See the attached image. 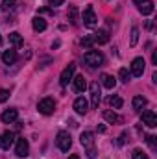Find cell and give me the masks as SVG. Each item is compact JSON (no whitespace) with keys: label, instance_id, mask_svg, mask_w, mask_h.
Listing matches in <instances>:
<instances>
[{"label":"cell","instance_id":"obj_11","mask_svg":"<svg viewBox=\"0 0 157 159\" xmlns=\"http://www.w3.org/2000/svg\"><path fill=\"white\" fill-rule=\"evenodd\" d=\"M142 122H144L148 128H155V126H157V115L154 113V111L146 109V111L142 113Z\"/></svg>","mask_w":157,"mask_h":159},{"label":"cell","instance_id":"obj_15","mask_svg":"<svg viewBox=\"0 0 157 159\" xmlns=\"http://www.w3.org/2000/svg\"><path fill=\"white\" fill-rule=\"evenodd\" d=\"M92 39L98 44H105L109 41V34H107V30H98L96 34H92Z\"/></svg>","mask_w":157,"mask_h":159},{"label":"cell","instance_id":"obj_33","mask_svg":"<svg viewBox=\"0 0 157 159\" xmlns=\"http://www.w3.org/2000/svg\"><path fill=\"white\" fill-rule=\"evenodd\" d=\"M87 157H89V159H94V157H96V152H94L92 148H89V152H87Z\"/></svg>","mask_w":157,"mask_h":159},{"label":"cell","instance_id":"obj_17","mask_svg":"<svg viewBox=\"0 0 157 159\" xmlns=\"http://www.w3.org/2000/svg\"><path fill=\"white\" fill-rule=\"evenodd\" d=\"M32 26H34L35 32H44V30H46V20H44L43 17H34Z\"/></svg>","mask_w":157,"mask_h":159},{"label":"cell","instance_id":"obj_30","mask_svg":"<svg viewBox=\"0 0 157 159\" xmlns=\"http://www.w3.org/2000/svg\"><path fill=\"white\" fill-rule=\"evenodd\" d=\"M9 98V91L7 89H0V104H4Z\"/></svg>","mask_w":157,"mask_h":159},{"label":"cell","instance_id":"obj_28","mask_svg":"<svg viewBox=\"0 0 157 159\" xmlns=\"http://www.w3.org/2000/svg\"><path fill=\"white\" fill-rule=\"evenodd\" d=\"M13 6H15V0H2V9L9 11V9H11Z\"/></svg>","mask_w":157,"mask_h":159},{"label":"cell","instance_id":"obj_7","mask_svg":"<svg viewBox=\"0 0 157 159\" xmlns=\"http://www.w3.org/2000/svg\"><path fill=\"white\" fill-rule=\"evenodd\" d=\"M137 9L142 13V15H152L154 13V2L152 0H133Z\"/></svg>","mask_w":157,"mask_h":159},{"label":"cell","instance_id":"obj_5","mask_svg":"<svg viewBox=\"0 0 157 159\" xmlns=\"http://www.w3.org/2000/svg\"><path fill=\"white\" fill-rule=\"evenodd\" d=\"M37 109H39V113H43V115H52L54 109H56L54 98H43L39 102V106H37Z\"/></svg>","mask_w":157,"mask_h":159},{"label":"cell","instance_id":"obj_14","mask_svg":"<svg viewBox=\"0 0 157 159\" xmlns=\"http://www.w3.org/2000/svg\"><path fill=\"white\" fill-rule=\"evenodd\" d=\"M13 139H15V135H13L11 131H6V133H2V135H0V148L7 150V148L13 144Z\"/></svg>","mask_w":157,"mask_h":159},{"label":"cell","instance_id":"obj_3","mask_svg":"<svg viewBox=\"0 0 157 159\" xmlns=\"http://www.w3.org/2000/svg\"><path fill=\"white\" fill-rule=\"evenodd\" d=\"M81 19H83V24H85V26H89V28H94V26H96V22H98V19H96V15H94L92 6H87V7H85V11H83Z\"/></svg>","mask_w":157,"mask_h":159},{"label":"cell","instance_id":"obj_6","mask_svg":"<svg viewBox=\"0 0 157 159\" xmlns=\"http://www.w3.org/2000/svg\"><path fill=\"white\" fill-rule=\"evenodd\" d=\"M144 59L142 57H135L133 61H131V76H135V78H141L142 74H144Z\"/></svg>","mask_w":157,"mask_h":159},{"label":"cell","instance_id":"obj_2","mask_svg":"<svg viewBox=\"0 0 157 159\" xmlns=\"http://www.w3.org/2000/svg\"><path fill=\"white\" fill-rule=\"evenodd\" d=\"M56 143H57V148H59V150L69 152V150H70V146H72V137H70L67 131H59V133H57Z\"/></svg>","mask_w":157,"mask_h":159},{"label":"cell","instance_id":"obj_29","mask_svg":"<svg viewBox=\"0 0 157 159\" xmlns=\"http://www.w3.org/2000/svg\"><path fill=\"white\" fill-rule=\"evenodd\" d=\"M131 159H148V156H146L142 150H135L133 156H131Z\"/></svg>","mask_w":157,"mask_h":159},{"label":"cell","instance_id":"obj_10","mask_svg":"<svg viewBox=\"0 0 157 159\" xmlns=\"http://www.w3.org/2000/svg\"><path fill=\"white\" fill-rule=\"evenodd\" d=\"M74 111L79 113V115H85V113L89 111V102H87L83 96H79V98L74 100Z\"/></svg>","mask_w":157,"mask_h":159},{"label":"cell","instance_id":"obj_22","mask_svg":"<svg viewBox=\"0 0 157 159\" xmlns=\"http://www.w3.org/2000/svg\"><path fill=\"white\" fill-rule=\"evenodd\" d=\"M104 119L107 120V122H111V124L113 122H120V117H118L115 111H111V109H105L104 111Z\"/></svg>","mask_w":157,"mask_h":159},{"label":"cell","instance_id":"obj_23","mask_svg":"<svg viewBox=\"0 0 157 159\" xmlns=\"http://www.w3.org/2000/svg\"><path fill=\"white\" fill-rule=\"evenodd\" d=\"M9 43H11L13 46H20V44H22V37H20V34H19V32L9 34Z\"/></svg>","mask_w":157,"mask_h":159},{"label":"cell","instance_id":"obj_24","mask_svg":"<svg viewBox=\"0 0 157 159\" xmlns=\"http://www.w3.org/2000/svg\"><path fill=\"white\" fill-rule=\"evenodd\" d=\"M67 17H69V20H70V24H74V26L78 24V9H76L74 6L69 9V15H67Z\"/></svg>","mask_w":157,"mask_h":159},{"label":"cell","instance_id":"obj_20","mask_svg":"<svg viewBox=\"0 0 157 159\" xmlns=\"http://www.w3.org/2000/svg\"><path fill=\"white\" fill-rule=\"evenodd\" d=\"M144 106H146V98L141 96V94H137V96L133 98V109H135V111H142Z\"/></svg>","mask_w":157,"mask_h":159},{"label":"cell","instance_id":"obj_16","mask_svg":"<svg viewBox=\"0 0 157 159\" xmlns=\"http://www.w3.org/2000/svg\"><path fill=\"white\" fill-rule=\"evenodd\" d=\"M2 61H4L6 65H13V63L17 61V52H15V50H6V52L2 54Z\"/></svg>","mask_w":157,"mask_h":159},{"label":"cell","instance_id":"obj_26","mask_svg":"<svg viewBox=\"0 0 157 159\" xmlns=\"http://www.w3.org/2000/svg\"><path fill=\"white\" fill-rule=\"evenodd\" d=\"M139 43V28H131V39H129V44L135 46Z\"/></svg>","mask_w":157,"mask_h":159},{"label":"cell","instance_id":"obj_34","mask_svg":"<svg viewBox=\"0 0 157 159\" xmlns=\"http://www.w3.org/2000/svg\"><path fill=\"white\" fill-rule=\"evenodd\" d=\"M152 63H154V65H157V52H154V54H152Z\"/></svg>","mask_w":157,"mask_h":159},{"label":"cell","instance_id":"obj_32","mask_svg":"<svg viewBox=\"0 0 157 159\" xmlns=\"http://www.w3.org/2000/svg\"><path fill=\"white\" fill-rule=\"evenodd\" d=\"M65 0H48V4L52 6V7H57V6H61Z\"/></svg>","mask_w":157,"mask_h":159},{"label":"cell","instance_id":"obj_4","mask_svg":"<svg viewBox=\"0 0 157 159\" xmlns=\"http://www.w3.org/2000/svg\"><path fill=\"white\" fill-rule=\"evenodd\" d=\"M89 91H91V106L96 109L98 104H100V98H102V93H100V85H98V81H92V83L89 85Z\"/></svg>","mask_w":157,"mask_h":159},{"label":"cell","instance_id":"obj_35","mask_svg":"<svg viewBox=\"0 0 157 159\" xmlns=\"http://www.w3.org/2000/svg\"><path fill=\"white\" fill-rule=\"evenodd\" d=\"M69 159H79V156H76V154H72V156H70Z\"/></svg>","mask_w":157,"mask_h":159},{"label":"cell","instance_id":"obj_12","mask_svg":"<svg viewBox=\"0 0 157 159\" xmlns=\"http://www.w3.org/2000/svg\"><path fill=\"white\" fill-rule=\"evenodd\" d=\"M17 117H19V111L11 107V109H6V111L2 113V117H0V119H2L4 124H11V122H15V120H17Z\"/></svg>","mask_w":157,"mask_h":159},{"label":"cell","instance_id":"obj_25","mask_svg":"<svg viewBox=\"0 0 157 159\" xmlns=\"http://www.w3.org/2000/svg\"><path fill=\"white\" fill-rule=\"evenodd\" d=\"M118 78H120V81L128 83V81L131 80V72H128V69H120V70H118Z\"/></svg>","mask_w":157,"mask_h":159},{"label":"cell","instance_id":"obj_8","mask_svg":"<svg viewBox=\"0 0 157 159\" xmlns=\"http://www.w3.org/2000/svg\"><path fill=\"white\" fill-rule=\"evenodd\" d=\"M74 70H76V65H74V63H70L69 67H65V70H63V72H61V76H59V81H61V85H63V87H65V85H69V81H72Z\"/></svg>","mask_w":157,"mask_h":159},{"label":"cell","instance_id":"obj_21","mask_svg":"<svg viewBox=\"0 0 157 159\" xmlns=\"http://www.w3.org/2000/svg\"><path fill=\"white\" fill-rule=\"evenodd\" d=\"M107 104H109L111 107H115V109H120L124 102H122V98H120L118 94H111V96L107 98Z\"/></svg>","mask_w":157,"mask_h":159},{"label":"cell","instance_id":"obj_1","mask_svg":"<svg viewBox=\"0 0 157 159\" xmlns=\"http://www.w3.org/2000/svg\"><path fill=\"white\" fill-rule=\"evenodd\" d=\"M83 61L89 65V67H100L102 63H104V56H102V52H98V50H89L85 56H83Z\"/></svg>","mask_w":157,"mask_h":159},{"label":"cell","instance_id":"obj_18","mask_svg":"<svg viewBox=\"0 0 157 159\" xmlns=\"http://www.w3.org/2000/svg\"><path fill=\"white\" fill-rule=\"evenodd\" d=\"M102 85H104L105 89H115L117 80L113 78V76H109V74H102Z\"/></svg>","mask_w":157,"mask_h":159},{"label":"cell","instance_id":"obj_9","mask_svg":"<svg viewBox=\"0 0 157 159\" xmlns=\"http://www.w3.org/2000/svg\"><path fill=\"white\" fill-rule=\"evenodd\" d=\"M28 152H30L28 141H26V139H19V141H17V146H15V154H17L19 157H26Z\"/></svg>","mask_w":157,"mask_h":159},{"label":"cell","instance_id":"obj_13","mask_svg":"<svg viewBox=\"0 0 157 159\" xmlns=\"http://www.w3.org/2000/svg\"><path fill=\"white\" fill-rule=\"evenodd\" d=\"M79 143L85 148H92V144H94V133L92 131H83L81 137H79Z\"/></svg>","mask_w":157,"mask_h":159},{"label":"cell","instance_id":"obj_27","mask_svg":"<svg viewBox=\"0 0 157 159\" xmlns=\"http://www.w3.org/2000/svg\"><path fill=\"white\" fill-rule=\"evenodd\" d=\"M92 44H94L92 35H87V37H83V39H81V46H85V48H89V46H92Z\"/></svg>","mask_w":157,"mask_h":159},{"label":"cell","instance_id":"obj_31","mask_svg":"<svg viewBox=\"0 0 157 159\" xmlns=\"http://www.w3.org/2000/svg\"><path fill=\"white\" fill-rule=\"evenodd\" d=\"M155 139H157V137H154V135H148V137H146V141H148V144H150L152 148H157V143H155Z\"/></svg>","mask_w":157,"mask_h":159},{"label":"cell","instance_id":"obj_36","mask_svg":"<svg viewBox=\"0 0 157 159\" xmlns=\"http://www.w3.org/2000/svg\"><path fill=\"white\" fill-rule=\"evenodd\" d=\"M0 44H2V37H0Z\"/></svg>","mask_w":157,"mask_h":159},{"label":"cell","instance_id":"obj_19","mask_svg":"<svg viewBox=\"0 0 157 159\" xmlns=\"http://www.w3.org/2000/svg\"><path fill=\"white\" fill-rule=\"evenodd\" d=\"M72 81H74V89H76L78 93H83V91L87 89V81H85V78H83V76H76Z\"/></svg>","mask_w":157,"mask_h":159}]
</instances>
